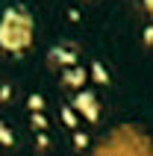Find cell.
Here are the masks:
<instances>
[{
	"mask_svg": "<svg viewBox=\"0 0 153 156\" xmlns=\"http://www.w3.org/2000/svg\"><path fill=\"white\" fill-rule=\"evenodd\" d=\"M30 124H33V130H47V118L41 112H30Z\"/></svg>",
	"mask_w": 153,
	"mask_h": 156,
	"instance_id": "52a82bcc",
	"label": "cell"
},
{
	"mask_svg": "<svg viewBox=\"0 0 153 156\" xmlns=\"http://www.w3.org/2000/svg\"><path fill=\"white\" fill-rule=\"evenodd\" d=\"M9 97H12V88H9V86H0V100H9Z\"/></svg>",
	"mask_w": 153,
	"mask_h": 156,
	"instance_id": "4fadbf2b",
	"label": "cell"
},
{
	"mask_svg": "<svg viewBox=\"0 0 153 156\" xmlns=\"http://www.w3.org/2000/svg\"><path fill=\"white\" fill-rule=\"evenodd\" d=\"M144 47H153V24L144 30Z\"/></svg>",
	"mask_w": 153,
	"mask_h": 156,
	"instance_id": "8fae6325",
	"label": "cell"
},
{
	"mask_svg": "<svg viewBox=\"0 0 153 156\" xmlns=\"http://www.w3.org/2000/svg\"><path fill=\"white\" fill-rule=\"evenodd\" d=\"M35 147H38V150H44V147H47V136H44V133L38 136V139H35Z\"/></svg>",
	"mask_w": 153,
	"mask_h": 156,
	"instance_id": "7c38bea8",
	"label": "cell"
},
{
	"mask_svg": "<svg viewBox=\"0 0 153 156\" xmlns=\"http://www.w3.org/2000/svg\"><path fill=\"white\" fill-rule=\"evenodd\" d=\"M76 59H80V53H76V47H71V44H56V47H50V53H47V65L50 68H71V65H76Z\"/></svg>",
	"mask_w": 153,
	"mask_h": 156,
	"instance_id": "3957f363",
	"label": "cell"
},
{
	"mask_svg": "<svg viewBox=\"0 0 153 156\" xmlns=\"http://www.w3.org/2000/svg\"><path fill=\"white\" fill-rule=\"evenodd\" d=\"M85 80H88V71L80 68V65H71V68L62 71V83H65L68 88H74V91L85 88Z\"/></svg>",
	"mask_w": 153,
	"mask_h": 156,
	"instance_id": "277c9868",
	"label": "cell"
},
{
	"mask_svg": "<svg viewBox=\"0 0 153 156\" xmlns=\"http://www.w3.org/2000/svg\"><path fill=\"white\" fill-rule=\"evenodd\" d=\"M62 121H65V127H71V130H76V112L74 109H71V106H65V109H62Z\"/></svg>",
	"mask_w": 153,
	"mask_h": 156,
	"instance_id": "8992f818",
	"label": "cell"
},
{
	"mask_svg": "<svg viewBox=\"0 0 153 156\" xmlns=\"http://www.w3.org/2000/svg\"><path fill=\"white\" fill-rule=\"evenodd\" d=\"M88 74H91V80L97 83V86H109V71L103 68L100 62H91V68H88Z\"/></svg>",
	"mask_w": 153,
	"mask_h": 156,
	"instance_id": "5b68a950",
	"label": "cell"
},
{
	"mask_svg": "<svg viewBox=\"0 0 153 156\" xmlns=\"http://www.w3.org/2000/svg\"><path fill=\"white\" fill-rule=\"evenodd\" d=\"M144 9L150 12V18H153V0H144Z\"/></svg>",
	"mask_w": 153,
	"mask_h": 156,
	"instance_id": "5bb4252c",
	"label": "cell"
},
{
	"mask_svg": "<svg viewBox=\"0 0 153 156\" xmlns=\"http://www.w3.org/2000/svg\"><path fill=\"white\" fill-rule=\"evenodd\" d=\"M33 15L24 6H9L0 15V47L6 53H24L33 44Z\"/></svg>",
	"mask_w": 153,
	"mask_h": 156,
	"instance_id": "6da1fadb",
	"label": "cell"
},
{
	"mask_svg": "<svg viewBox=\"0 0 153 156\" xmlns=\"http://www.w3.org/2000/svg\"><path fill=\"white\" fill-rule=\"evenodd\" d=\"M27 103H30V112H41V109H44V97L41 94H30Z\"/></svg>",
	"mask_w": 153,
	"mask_h": 156,
	"instance_id": "9c48e42d",
	"label": "cell"
},
{
	"mask_svg": "<svg viewBox=\"0 0 153 156\" xmlns=\"http://www.w3.org/2000/svg\"><path fill=\"white\" fill-rule=\"evenodd\" d=\"M0 144H6V147H9V144H15V136H12V130H9L3 121H0Z\"/></svg>",
	"mask_w": 153,
	"mask_h": 156,
	"instance_id": "ba28073f",
	"label": "cell"
},
{
	"mask_svg": "<svg viewBox=\"0 0 153 156\" xmlns=\"http://www.w3.org/2000/svg\"><path fill=\"white\" fill-rule=\"evenodd\" d=\"M74 144H76V147H85V144H88V136L80 133V130H74Z\"/></svg>",
	"mask_w": 153,
	"mask_h": 156,
	"instance_id": "30bf717a",
	"label": "cell"
},
{
	"mask_svg": "<svg viewBox=\"0 0 153 156\" xmlns=\"http://www.w3.org/2000/svg\"><path fill=\"white\" fill-rule=\"evenodd\" d=\"M76 115H83L88 121H97L100 118V100H97V91H88V88H80L74 94V106H71Z\"/></svg>",
	"mask_w": 153,
	"mask_h": 156,
	"instance_id": "7a4b0ae2",
	"label": "cell"
}]
</instances>
